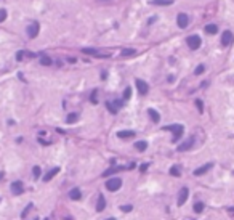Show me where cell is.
I'll list each match as a JSON object with an SVG mask.
<instances>
[{
	"label": "cell",
	"mask_w": 234,
	"mask_h": 220,
	"mask_svg": "<svg viewBox=\"0 0 234 220\" xmlns=\"http://www.w3.org/2000/svg\"><path fill=\"white\" fill-rule=\"evenodd\" d=\"M69 198H71L72 201H79V199L82 198V193H80V190H77V188L71 190V193H69Z\"/></svg>",
	"instance_id": "obj_16"
},
{
	"label": "cell",
	"mask_w": 234,
	"mask_h": 220,
	"mask_svg": "<svg viewBox=\"0 0 234 220\" xmlns=\"http://www.w3.org/2000/svg\"><path fill=\"white\" fill-rule=\"evenodd\" d=\"M205 71V66H204V64H199V66L197 68H196V71H194V74H196V76H199V74H202Z\"/></svg>",
	"instance_id": "obj_29"
},
{
	"label": "cell",
	"mask_w": 234,
	"mask_h": 220,
	"mask_svg": "<svg viewBox=\"0 0 234 220\" xmlns=\"http://www.w3.org/2000/svg\"><path fill=\"white\" fill-rule=\"evenodd\" d=\"M92 103H95V105H96V103H98V100H96V90H95V92H93V93H92Z\"/></svg>",
	"instance_id": "obj_36"
},
{
	"label": "cell",
	"mask_w": 234,
	"mask_h": 220,
	"mask_svg": "<svg viewBox=\"0 0 234 220\" xmlns=\"http://www.w3.org/2000/svg\"><path fill=\"white\" fill-rule=\"evenodd\" d=\"M232 40H234L232 32H231V31H224L223 35H221V45H223V47H228V45L232 44Z\"/></svg>",
	"instance_id": "obj_5"
},
{
	"label": "cell",
	"mask_w": 234,
	"mask_h": 220,
	"mask_svg": "<svg viewBox=\"0 0 234 220\" xmlns=\"http://www.w3.org/2000/svg\"><path fill=\"white\" fill-rule=\"evenodd\" d=\"M193 145H194V138L191 137V138L186 140V142H183L181 145H178V151H188V149L193 148Z\"/></svg>",
	"instance_id": "obj_9"
},
{
	"label": "cell",
	"mask_w": 234,
	"mask_h": 220,
	"mask_svg": "<svg viewBox=\"0 0 234 220\" xmlns=\"http://www.w3.org/2000/svg\"><path fill=\"white\" fill-rule=\"evenodd\" d=\"M132 209H133L132 206H122V207H120V210H122V212H130Z\"/></svg>",
	"instance_id": "obj_35"
},
{
	"label": "cell",
	"mask_w": 234,
	"mask_h": 220,
	"mask_svg": "<svg viewBox=\"0 0 234 220\" xmlns=\"http://www.w3.org/2000/svg\"><path fill=\"white\" fill-rule=\"evenodd\" d=\"M130 96H132V88H130V87H127V88H125V90H124V100H128Z\"/></svg>",
	"instance_id": "obj_28"
},
{
	"label": "cell",
	"mask_w": 234,
	"mask_h": 220,
	"mask_svg": "<svg viewBox=\"0 0 234 220\" xmlns=\"http://www.w3.org/2000/svg\"><path fill=\"white\" fill-rule=\"evenodd\" d=\"M10 188H11V191H13V193H15V194H21L22 191H24V188H22V182H21V180H16V182H13Z\"/></svg>",
	"instance_id": "obj_10"
},
{
	"label": "cell",
	"mask_w": 234,
	"mask_h": 220,
	"mask_svg": "<svg viewBox=\"0 0 234 220\" xmlns=\"http://www.w3.org/2000/svg\"><path fill=\"white\" fill-rule=\"evenodd\" d=\"M106 108L109 109V113H111V114H117V106H112V105H111V101H106Z\"/></svg>",
	"instance_id": "obj_25"
},
{
	"label": "cell",
	"mask_w": 234,
	"mask_h": 220,
	"mask_svg": "<svg viewBox=\"0 0 234 220\" xmlns=\"http://www.w3.org/2000/svg\"><path fill=\"white\" fill-rule=\"evenodd\" d=\"M136 88H138V92H140V95H146L148 90H149V85L144 81H141V79H136Z\"/></svg>",
	"instance_id": "obj_7"
},
{
	"label": "cell",
	"mask_w": 234,
	"mask_h": 220,
	"mask_svg": "<svg viewBox=\"0 0 234 220\" xmlns=\"http://www.w3.org/2000/svg\"><path fill=\"white\" fill-rule=\"evenodd\" d=\"M24 58V50H21V51H18V55H16V60L18 61H21V60Z\"/></svg>",
	"instance_id": "obj_34"
},
{
	"label": "cell",
	"mask_w": 234,
	"mask_h": 220,
	"mask_svg": "<svg viewBox=\"0 0 234 220\" xmlns=\"http://www.w3.org/2000/svg\"><path fill=\"white\" fill-rule=\"evenodd\" d=\"M120 186H122V180L117 179V177H114V179H109L106 182V188L109 191H117L120 190Z\"/></svg>",
	"instance_id": "obj_2"
},
{
	"label": "cell",
	"mask_w": 234,
	"mask_h": 220,
	"mask_svg": "<svg viewBox=\"0 0 234 220\" xmlns=\"http://www.w3.org/2000/svg\"><path fill=\"white\" fill-rule=\"evenodd\" d=\"M40 63L44 64V66H50V64H51V58L42 53V57H40Z\"/></svg>",
	"instance_id": "obj_22"
},
{
	"label": "cell",
	"mask_w": 234,
	"mask_h": 220,
	"mask_svg": "<svg viewBox=\"0 0 234 220\" xmlns=\"http://www.w3.org/2000/svg\"><path fill=\"white\" fill-rule=\"evenodd\" d=\"M83 53H87V55H95V57H107V55H101V53H98L96 50H93V48H83L82 50Z\"/></svg>",
	"instance_id": "obj_21"
},
{
	"label": "cell",
	"mask_w": 234,
	"mask_h": 220,
	"mask_svg": "<svg viewBox=\"0 0 234 220\" xmlns=\"http://www.w3.org/2000/svg\"><path fill=\"white\" fill-rule=\"evenodd\" d=\"M148 166H149V164H143V166H141V170H146Z\"/></svg>",
	"instance_id": "obj_38"
},
{
	"label": "cell",
	"mask_w": 234,
	"mask_h": 220,
	"mask_svg": "<svg viewBox=\"0 0 234 220\" xmlns=\"http://www.w3.org/2000/svg\"><path fill=\"white\" fill-rule=\"evenodd\" d=\"M56 174H59V167H53V169H51V170L48 172V174H46V175L44 177V180H45V182H50V180L56 175Z\"/></svg>",
	"instance_id": "obj_14"
},
{
	"label": "cell",
	"mask_w": 234,
	"mask_h": 220,
	"mask_svg": "<svg viewBox=\"0 0 234 220\" xmlns=\"http://www.w3.org/2000/svg\"><path fill=\"white\" fill-rule=\"evenodd\" d=\"M170 175H173V177H180V175H181L180 167H178V166H173L172 169H170Z\"/></svg>",
	"instance_id": "obj_23"
},
{
	"label": "cell",
	"mask_w": 234,
	"mask_h": 220,
	"mask_svg": "<svg viewBox=\"0 0 234 220\" xmlns=\"http://www.w3.org/2000/svg\"><path fill=\"white\" fill-rule=\"evenodd\" d=\"M104 207H106V199H104V196H103V194H100V196H98L96 210H98V212H103V210H104Z\"/></svg>",
	"instance_id": "obj_13"
},
{
	"label": "cell",
	"mask_w": 234,
	"mask_h": 220,
	"mask_svg": "<svg viewBox=\"0 0 234 220\" xmlns=\"http://www.w3.org/2000/svg\"><path fill=\"white\" fill-rule=\"evenodd\" d=\"M116 106H117V109H119V108H122L124 106V101L122 100H116Z\"/></svg>",
	"instance_id": "obj_37"
},
{
	"label": "cell",
	"mask_w": 234,
	"mask_h": 220,
	"mask_svg": "<svg viewBox=\"0 0 234 220\" xmlns=\"http://www.w3.org/2000/svg\"><path fill=\"white\" fill-rule=\"evenodd\" d=\"M148 114L151 116V119H152V122H159V121H160V116H159V113L156 109H148Z\"/></svg>",
	"instance_id": "obj_18"
},
{
	"label": "cell",
	"mask_w": 234,
	"mask_h": 220,
	"mask_svg": "<svg viewBox=\"0 0 234 220\" xmlns=\"http://www.w3.org/2000/svg\"><path fill=\"white\" fill-rule=\"evenodd\" d=\"M117 137L119 138H133L135 132L133 130H120V132H117Z\"/></svg>",
	"instance_id": "obj_12"
},
{
	"label": "cell",
	"mask_w": 234,
	"mask_h": 220,
	"mask_svg": "<svg viewBox=\"0 0 234 220\" xmlns=\"http://www.w3.org/2000/svg\"><path fill=\"white\" fill-rule=\"evenodd\" d=\"M196 106H197L199 113H204V105H202V101H200V100H196Z\"/></svg>",
	"instance_id": "obj_30"
},
{
	"label": "cell",
	"mask_w": 234,
	"mask_h": 220,
	"mask_svg": "<svg viewBox=\"0 0 234 220\" xmlns=\"http://www.w3.org/2000/svg\"><path fill=\"white\" fill-rule=\"evenodd\" d=\"M122 169H124V167H114V166H112V167H109V169H107L106 172H103V177H109V175H114L116 172H119V170H122Z\"/></svg>",
	"instance_id": "obj_17"
},
{
	"label": "cell",
	"mask_w": 234,
	"mask_h": 220,
	"mask_svg": "<svg viewBox=\"0 0 234 220\" xmlns=\"http://www.w3.org/2000/svg\"><path fill=\"white\" fill-rule=\"evenodd\" d=\"M77 119H79V114H77V113H69L68 118H66V122H68V124H74Z\"/></svg>",
	"instance_id": "obj_20"
},
{
	"label": "cell",
	"mask_w": 234,
	"mask_h": 220,
	"mask_svg": "<svg viewBox=\"0 0 234 220\" xmlns=\"http://www.w3.org/2000/svg\"><path fill=\"white\" fill-rule=\"evenodd\" d=\"M40 31V26L39 23H32V24L27 26V35L31 37V39H34V37H37V34H39Z\"/></svg>",
	"instance_id": "obj_6"
},
{
	"label": "cell",
	"mask_w": 234,
	"mask_h": 220,
	"mask_svg": "<svg viewBox=\"0 0 234 220\" xmlns=\"http://www.w3.org/2000/svg\"><path fill=\"white\" fill-rule=\"evenodd\" d=\"M135 148L140 149V151H144V149L148 148V143L146 142H136V143H135Z\"/></svg>",
	"instance_id": "obj_24"
},
{
	"label": "cell",
	"mask_w": 234,
	"mask_h": 220,
	"mask_svg": "<svg viewBox=\"0 0 234 220\" xmlns=\"http://www.w3.org/2000/svg\"><path fill=\"white\" fill-rule=\"evenodd\" d=\"M176 24H178L180 29H186V27H188V24H189L188 15H186V13H180V15L176 16Z\"/></svg>",
	"instance_id": "obj_4"
},
{
	"label": "cell",
	"mask_w": 234,
	"mask_h": 220,
	"mask_svg": "<svg viewBox=\"0 0 234 220\" xmlns=\"http://www.w3.org/2000/svg\"><path fill=\"white\" fill-rule=\"evenodd\" d=\"M188 196H189V190L188 188H181L180 194H178V206H183L186 203V199H188Z\"/></svg>",
	"instance_id": "obj_8"
},
{
	"label": "cell",
	"mask_w": 234,
	"mask_h": 220,
	"mask_svg": "<svg viewBox=\"0 0 234 220\" xmlns=\"http://www.w3.org/2000/svg\"><path fill=\"white\" fill-rule=\"evenodd\" d=\"M204 210V203H196L194 204V212L196 214H200Z\"/></svg>",
	"instance_id": "obj_26"
},
{
	"label": "cell",
	"mask_w": 234,
	"mask_h": 220,
	"mask_svg": "<svg viewBox=\"0 0 234 220\" xmlns=\"http://www.w3.org/2000/svg\"><path fill=\"white\" fill-rule=\"evenodd\" d=\"M7 20V10H0V23H3Z\"/></svg>",
	"instance_id": "obj_32"
},
{
	"label": "cell",
	"mask_w": 234,
	"mask_h": 220,
	"mask_svg": "<svg viewBox=\"0 0 234 220\" xmlns=\"http://www.w3.org/2000/svg\"><path fill=\"white\" fill-rule=\"evenodd\" d=\"M31 209H32V203H31V204H27V207H26L24 210H22L21 217H22V218H24V217H26V215H27V212H29V210H31Z\"/></svg>",
	"instance_id": "obj_31"
},
{
	"label": "cell",
	"mask_w": 234,
	"mask_h": 220,
	"mask_svg": "<svg viewBox=\"0 0 234 220\" xmlns=\"http://www.w3.org/2000/svg\"><path fill=\"white\" fill-rule=\"evenodd\" d=\"M135 53H136V51H135L133 48H127V50L122 51V57H133Z\"/></svg>",
	"instance_id": "obj_27"
},
{
	"label": "cell",
	"mask_w": 234,
	"mask_h": 220,
	"mask_svg": "<svg viewBox=\"0 0 234 220\" xmlns=\"http://www.w3.org/2000/svg\"><path fill=\"white\" fill-rule=\"evenodd\" d=\"M205 32H207V34H217V32H218V26L217 24H207V26H205Z\"/></svg>",
	"instance_id": "obj_19"
},
{
	"label": "cell",
	"mask_w": 234,
	"mask_h": 220,
	"mask_svg": "<svg viewBox=\"0 0 234 220\" xmlns=\"http://www.w3.org/2000/svg\"><path fill=\"white\" fill-rule=\"evenodd\" d=\"M32 174H34V177H35V179H37V177H39L40 175V167H34V169H32Z\"/></svg>",
	"instance_id": "obj_33"
},
{
	"label": "cell",
	"mask_w": 234,
	"mask_h": 220,
	"mask_svg": "<svg viewBox=\"0 0 234 220\" xmlns=\"http://www.w3.org/2000/svg\"><path fill=\"white\" fill-rule=\"evenodd\" d=\"M151 5H160V7H167V5H172L173 0H151Z\"/></svg>",
	"instance_id": "obj_15"
},
{
	"label": "cell",
	"mask_w": 234,
	"mask_h": 220,
	"mask_svg": "<svg viewBox=\"0 0 234 220\" xmlns=\"http://www.w3.org/2000/svg\"><path fill=\"white\" fill-rule=\"evenodd\" d=\"M212 166H213L212 162H208V164H204L202 167H199V169H196V170H194V175H196V177H197V175H204L207 170H210V169H212Z\"/></svg>",
	"instance_id": "obj_11"
},
{
	"label": "cell",
	"mask_w": 234,
	"mask_h": 220,
	"mask_svg": "<svg viewBox=\"0 0 234 220\" xmlns=\"http://www.w3.org/2000/svg\"><path fill=\"white\" fill-rule=\"evenodd\" d=\"M186 42H188V47L191 50H197L199 47L202 45V39H200L199 35H189Z\"/></svg>",
	"instance_id": "obj_3"
},
{
	"label": "cell",
	"mask_w": 234,
	"mask_h": 220,
	"mask_svg": "<svg viewBox=\"0 0 234 220\" xmlns=\"http://www.w3.org/2000/svg\"><path fill=\"white\" fill-rule=\"evenodd\" d=\"M165 130H170V132L173 133V140L172 142H178V140L181 138V135H183L184 132V127L181 124H173V125H167V127H164Z\"/></svg>",
	"instance_id": "obj_1"
}]
</instances>
